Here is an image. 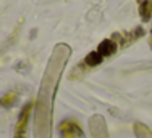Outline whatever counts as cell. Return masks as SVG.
I'll list each match as a JSON object with an SVG mask.
<instances>
[{
  "label": "cell",
  "instance_id": "1",
  "mask_svg": "<svg viewBox=\"0 0 152 138\" xmlns=\"http://www.w3.org/2000/svg\"><path fill=\"white\" fill-rule=\"evenodd\" d=\"M115 50H117L115 43L112 42V40H105V42L100 43V47H99V50H97V52H99V55L104 58V56H107V55H112Z\"/></svg>",
  "mask_w": 152,
  "mask_h": 138
}]
</instances>
